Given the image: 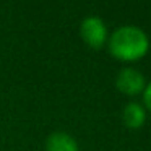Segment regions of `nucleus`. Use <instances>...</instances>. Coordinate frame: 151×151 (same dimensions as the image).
Segmentation results:
<instances>
[{"label":"nucleus","mask_w":151,"mask_h":151,"mask_svg":"<svg viewBox=\"0 0 151 151\" xmlns=\"http://www.w3.org/2000/svg\"><path fill=\"white\" fill-rule=\"evenodd\" d=\"M107 50L115 60L133 63L145 59L150 52V36L135 24H122L115 28L107 39Z\"/></svg>","instance_id":"obj_1"},{"label":"nucleus","mask_w":151,"mask_h":151,"mask_svg":"<svg viewBox=\"0 0 151 151\" xmlns=\"http://www.w3.org/2000/svg\"><path fill=\"white\" fill-rule=\"evenodd\" d=\"M80 37L91 49H102L109 39L107 24L104 23L102 18L89 15L83 18V21L80 23Z\"/></svg>","instance_id":"obj_2"},{"label":"nucleus","mask_w":151,"mask_h":151,"mask_svg":"<svg viewBox=\"0 0 151 151\" xmlns=\"http://www.w3.org/2000/svg\"><path fill=\"white\" fill-rule=\"evenodd\" d=\"M145 86H146V78L145 75L135 67H124L119 70L115 76V88L125 96H135L143 94Z\"/></svg>","instance_id":"obj_3"},{"label":"nucleus","mask_w":151,"mask_h":151,"mask_svg":"<svg viewBox=\"0 0 151 151\" xmlns=\"http://www.w3.org/2000/svg\"><path fill=\"white\" fill-rule=\"evenodd\" d=\"M146 109L141 102L132 101L124 106L122 109V122L128 130H140L146 124Z\"/></svg>","instance_id":"obj_4"},{"label":"nucleus","mask_w":151,"mask_h":151,"mask_svg":"<svg viewBox=\"0 0 151 151\" xmlns=\"http://www.w3.org/2000/svg\"><path fill=\"white\" fill-rule=\"evenodd\" d=\"M44 151H80V146L70 133L55 130L47 135L44 141Z\"/></svg>","instance_id":"obj_5"},{"label":"nucleus","mask_w":151,"mask_h":151,"mask_svg":"<svg viewBox=\"0 0 151 151\" xmlns=\"http://www.w3.org/2000/svg\"><path fill=\"white\" fill-rule=\"evenodd\" d=\"M141 98H143V102H141V104L145 106L146 112H151V80L146 81V86H145V91H143V94H141Z\"/></svg>","instance_id":"obj_6"}]
</instances>
